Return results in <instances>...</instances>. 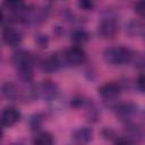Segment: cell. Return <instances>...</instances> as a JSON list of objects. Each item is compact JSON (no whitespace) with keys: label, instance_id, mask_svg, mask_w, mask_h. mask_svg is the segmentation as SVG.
Segmentation results:
<instances>
[{"label":"cell","instance_id":"cell-10","mask_svg":"<svg viewBox=\"0 0 145 145\" xmlns=\"http://www.w3.org/2000/svg\"><path fill=\"white\" fill-rule=\"evenodd\" d=\"M87 40H88V34L84 29H76L71 34V41L75 43L76 46H79L86 43Z\"/></svg>","mask_w":145,"mask_h":145},{"label":"cell","instance_id":"cell-12","mask_svg":"<svg viewBox=\"0 0 145 145\" xmlns=\"http://www.w3.org/2000/svg\"><path fill=\"white\" fill-rule=\"evenodd\" d=\"M144 8H145V2H144V1H139V2H137L136 6H135V11L143 16V14H144Z\"/></svg>","mask_w":145,"mask_h":145},{"label":"cell","instance_id":"cell-13","mask_svg":"<svg viewBox=\"0 0 145 145\" xmlns=\"http://www.w3.org/2000/svg\"><path fill=\"white\" fill-rule=\"evenodd\" d=\"M79 7H82V8L85 9V10H89V9L93 7V3L89 2V1H80V2H79Z\"/></svg>","mask_w":145,"mask_h":145},{"label":"cell","instance_id":"cell-8","mask_svg":"<svg viewBox=\"0 0 145 145\" xmlns=\"http://www.w3.org/2000/svg\"><path fill=\"white\" fill-rule=\"evenodd\" d=\"M61 59L59 56L57 54H53L51 57H48L46 59H44L42 61V69L45 71V72H54L57 71L60 66H61Z\"/></svg>","mask_w":145,"mask_h":145},{"label":"cell","instance_id":"cell-5","mask_svg":"<svg viewBox=\"0 0 145 145\" xmlns=\"http://www.w3.org/2000/svg\"><path fill=\"white\" fill-rule=\"evenodd\" d=\"M118 32V24L113 18H103L99 24V33L102 37H113Z\"/></svg>","mask_w":145,"mask_h":145},{"label":"cell","instance_id":"cell-9","mask_svg":"<svg viewBox=\"0 0 145 145\" xmlns=\"http://www.w3.org/2000/svg\"><path fill=\"white\" fill-rule=\"evenodd\" d=\"M93 131L88 127H80L74 131V138L79 143H87L92 139Z\"/></svg>","mask_w":145,"mask_h":145},{"label":"cell","instance_id":"cell-14","mask_svg":"<svg viewBox=\"0 0 145 145\" xmlns=\"http://www.w3.org/2000/svg\"><path fill=\"white\" fill-rule=\"evenodd\" d=\"M137 86L140 92H144V76L143 75H139V77L137 79Z\"/></svg>","mask_w":145,"mask_h":145},{"label":"cell","instance_id":"cell-7","mask_svg":"<svg viewBox=\"0 0 145 145\" xmlns=\"http://www.w3.org/2000/svg\"><path fill=\"white\" fill-rule=\"evenodd\" d=\"M2 37H3V41L10 46H16V45L20 44V42L23 40L22 33L14 27H7L3 31Z\"/></svg>","mask_w":145,"mask_h":145},{"label":"cell","instance_id":"cell-11","mask_svg":"<svg viewBox=\"0 0 145 145\" xmlns=\"http://www.w3.org/2000/svg\"><path fill=\"white\" fill-rule=\"evenodd\" d=\"M33 145H53V137L50 133H41L35 137Z\"/></svg>","mask_w":145,"mask_h":145},{"label":"cell","instance_id":"cell-17","mask_svg":"<svg viewBox=\"0 0 145 145\" xmlns=\"http://www.w3.org/2000/svg\"><path fill=\"white\" fill-rule=\"evenodd\" d=\"M16 145H18V144H16Z\"/></svg>","mask_w":145,"mask_h":145},{"label":"cell","instance_id":"cell-2","mask_svg":"<svg viewBox=\"0 0 145 145\" xmlns=\"http://www.w3.org/2000/svg\"><path fill=\"white\" fill-rule=\"evenodd\" d=\"M60 59H61V62L65 63L66 66L76 67V66H79L85 62L86 53L80 46L72 45L62 53Z\"/></svg>","mask_w":145,"mask_h":145},{"label":"cell","instance_id":"cell-16","mask_svg":"<svg viewBox=\"0 0 145 145\" xmlns=\"http://www.w3.org/2000/svg\"><path fill=\"white\" fill-rule=\"evenodd\" d=\"M2 137V129H1V127H0V138Z\"/></svg>","mask_w":145,"mask_h":145},{"label":"cell","instance_id":"cell-6","mask_svg":"<svg viewBox=\"0 0 145 145\" xmlns=\"http://www.w3.org/2000/svg\"><path fill=\"white\" fill-rule=\"evenodd\" d=\"M121 88L118 83H106L99 88V94L104 100H114L120 95Z\"/></svg>","mask_w":145,"mask_h":145},{"label":"cell","instance_id":"cell-15","mask_svg":"<svg viewBox=\"0 0 145 145\" xmlns=\"http://www.w3.org/2000/svg\"><path fill=\"white\" fill-rule=\"evenodd\" d=\"M2 20H3V12H2V10L0 9V24L2 23Z\"/></svg>","mask_w":145,"mask_h":145},{"label":"cell","instance_id":"cell-3","mask_svg":"<svg viewBox=\"0 0 145 145\" xmlns=\"http://www.w3.org/2000/svg\"><path fill=\"white\" fill-rule=\"evenodd\" d=\"M14 63L19 71L22 76L25 78H28V76L32 75V69H33V63L34 59L33 56L28 52L25 51H19L14 56Z\"/></svg>","mask_w":145,"mask_h":145},{"label":"cell","instance_id":"cell-4","mask_svg":"<svg viewBox=\"0 0 145 145\" xmlns=\"http://www.w3.org/2000/svg\"><path fill=\"white\" fill-rule=\"evenodd\" d=\"M20 119V112L15 108H5L0 113V125L3 127H11Z\"/></svg>","mask_w":145,"mask_h":145},{"label":"cell","instance_id":"cell-1","mask_svg":"<svg viewBox=\"0 0 145 145\" xmlns=\"http://www.w3.org/2000/svg\"><path fill=\"white\" fill-rule=\"evenodd\" d=\"M103 58L105 62L112 66H121L129 62L133 58V52L129 48L123 45L109 46L104 50Z\"/></svg>","mask_w":145,"mask_h":145}]
</instances>
